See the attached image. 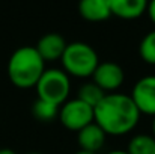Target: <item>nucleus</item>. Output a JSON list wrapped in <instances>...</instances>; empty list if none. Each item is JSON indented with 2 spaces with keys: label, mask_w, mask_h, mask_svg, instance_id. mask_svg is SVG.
<instances>
[{
  "label": "nucleus",
  "mask_w": 155,
  "mask_h": 154,
  "mask_svg": "<svg viewBox=\"0 0 155 154\" xmlns=\"http://www.w3.org/2000/svg\"><path fill=\"white\" fill-rule=\"evenodd\" d=\"M94 121L107 136H124L137 127L140 112L130 95L111 92L105 94L100 104L94 109Z\"/></svg>",
  "instance_id": "nucleus-1"
},
{
  "label": "nucleus",
  "mask_w": 155,
  "mask_h": 154,
  "mask_svg": "<svg viewBox=\"0 0 155 154\" xmlns=\"http://www.w3.org/2000/svg\"><path fill=\"white\" fill-rule=\"evenodd\" d=\"M44 71L45 62L32 46L18 47L8 60V77L18 89L35 88Z\"/></svg>",
  "instance_id": "nucleus-2"
},
{
  "label": "nucleus",
  "mask_w": 155,
  "mask_h": 154,
  "mask_svg": "<svg viewBox=\"0 0 155 154\" xmlns=\"http://www.w3.org/2000/svg\"><path fill=\"white\" fill-rule=\"evenodd\" d=\"M60 62H62V70L69 77L87 79L92 77L94 71L97 70L100 57L92 46L81 41H75L66 46Z\"/></svg>",
  "instance_id": "nucleus-3"
},
{
  "label": "nucleus",
  "mask_w": 155,
  "mask_h": 154,
  "mask_svg": "<svg viewBox=\"0 0 155 154\" xmlns=\"http://www.w3.org/2000/svg\"><path fill=\"white\" fill-rule=\"evenodd\" d=\"M35 89L38 98L60 107L65 101H68L71 92V77L62 68H45Z\"/></svg>",
  "instance_id": "nucleus-4"
},
{
  "label": "nucleus",
  "mask_w": 155,
  "mask_h": 154,
  "mask_svg": "<svg viewBox=\"0 0 155 154\" xmlns=\"http://www.w3.org/2000/svg\"><path fill=\"white\" fill-rule=\"evenodd\" d=\"M57 118L66 130L77 133L94 122V109L78 98H72L59 107Z\"/></svg>",
  "instance_id": "nucleus-5"
},
{
  "label": "nucleus",
  "mask_w": 155,
  "mask_h": 154,
  "mask_svg": "<svg viewBox=\"0 0 155 154\" xmlns=\"http://www.w3.org/2000/svg\"><path fill=\"white\" fill-rule=\"evenodd\" d=\"M92 82L97 83L105 94L116 92L125 82V73L116 62H100L92 74Z\"/></svg>",
  "instance_id": "nucleus-6"
},
{
  "label": "nucleus",
  "mask_w": 155,
  "mask_h": 154,
  "mask_svg": "<svg viewBox=\"0 0 155 154\" xmlns=\"http://www.w3.org/2000/svg\"><path fill=\"white\" fill-rule=\"evenodd\" d=\"M131 100L139 109L140 115L155 116V76H145L139 79L131 91Z\"/></svg>",
  "instance_id": "nucleus-7"
},
{
  "label": "nucleus",
  "mask_w": 155,
  "mask_h": 154,
  "mask_svg": "<svg viewBox=\"0 0 155 154\" xmlns=\"http://www.w3.org/2000/svg\"><path fill=\"white\" fill-rule=\"evenodd\" d=\"M105 139L107 135L95 121L81 128L80 132H77V144L78 148L83 151L98 154V151H101L105 145Z\"/></svg>",
  "instance_id": "nucleus-8"
},
{
  "label": "nucleus",
  "mask_w": 155,
  "mask_h": 154,
  "mask_svg": "<svg viewBox=\"0 0 155 154\" xmlns=\"http://www.w3.org/2000/svg\"><path fill=\"white\" fill-rule=\"evenodd\" d=\"M66 46L68 43L60 33L51 32V33L42 35L35 49L38 50L39 56L44 59V62H54V60L62 59V54L66 49Z\"/></svg>",
  "instance_id": "nucleus-9"
},
{
  "label": "nucleus",
  "mask_w": 155,
  "mask_h": 154,
  "mask_svg": "<svg viewBox=\"0 0 155 154\" xmlns=\"http://www.w3.org/2000/svg\"><path fill=\"white\" fill-rule=\"evenodd\" d=\"M149 0H108L111 15L122 20H136L146 12Z\"/></svg>",
  "instance_id": "nucleus-10"
},
{
  "label": "nucleus",
  "mask_w": 155,
  "mask_h": 154,
  "mask_svg": "<svg viewBox=\"0 0 155 154\" xmlns=\"http://www.w3.org/2000/svg\"><path fill=\"white\" fill-rule=\"evenodd\" d=\"M78 12L86 21L91 23H101L111 17L108 0H80Z\"/></svg>",
  "instance_id": "nucleus-11"
},
{
  "label": "nucleus",
  "mask_w": 155,
  "mask_h": 154,
  "mask_svg": "<svg viewBox=\"0 0 155 154\" xmlns=\"http://www.w3.org/2000/svg\"><path fill=\"white\" fill-rule=\"evenodd\" d=\"M125 151L128 154H155V138L146 133L134 135Z\"/></svg>",
  "instance_id": "nucleus-12"
},
{
  "label": "nucleus",
  "mask_w": 155,
  "mask_h": 154,
  "mask_svg": "<svg viewBox=\"0 0 155 154\" xmlns=\"http://www.w3.org/2000/svg\"><path fill=\"white\" fill-rule=\"evenodd\" d=\"M104 97H105V92H104L97 83L87 82V83H83V85L78 88L75 98L81 100L83 103H86L87 106H91L92 109H95Z\"/></svg>",
  "instance_id": "nucleus-13"
},
{
  "label": "nucleus",
  "mask_w": 155,
  "mask_h": 154,
  "mask_svg": "<svg viewBox=\"0 0 155 154\" xmlns=\"http://www.w3.org/2000/svg\"><path fill=\"white\" fill-rule=\"evenodd\" d=\"M32 113H33V116H35L38 121H41V122H51L53 119L57 118L59 106L38 98L36 101L32 104Z\"/></svg>",
  "instance_id": "nucleus-14"
},
{
  "label": "nucleus",
  "mask_w": 155,
  "mask_h": 154,
  "mask_svg": "<svg viewBox=\"0 0 155 154\" xmlns=\"http://www.w3.org/2000/svg\"><path fill=\"white\" fill-rule=\"evenodd\" d=\"M139 54L143 62L149 65H155V29L148 32L142 38L140 46H139Z\"/></svg>",
  "instance_id": "nucleus-15"
},
{
  "label": "nucleus",
  "mask_w": 155,
  "mask_h": 154,
  "mask_svg": "<svg viewBox=\"0 0 155 154\" xmlns=\"http://www.w3.org/2000/svg\"><path fill=\"white\" fill-rule=\"evenodd\" d=\"M146 14L149 17V20L155 24V0H149L148 2V8H146Z\"/></svg>",
  "instance_id": "nucleus-16"
},
{
  "label": "nucleus",
  "mask_w": 155,
  "mask_h": 154,
  "mask_svg": "<svg viewBox=\"0 0 155 154\" xmlns=\"http://www.w3.org/2000/svg\"><path fill=\"white\" fill-rule=\"evenodd\" d=\"M0 154H17L14 150L11 148H0Z\"/></svg>",
  "instance_id": "nucleus-17"
},
{
  "label": "nucleus",
  "mask_w": 155,
  "mask_h": 154,
  "mask_svg": "<svg viewBox=\"0 0 155 154\" xmlns=\"http://www.w3.org/2000/svg\"><path fill=\"white\" fill-rule=\"evenodd\" d=\"M105 154H128L125 150H111V151H108V153Z\"/></svg>",
  "instance_id": "nucleus-18"
},
{
  "label": "nucleus",
  "mask_w": 155,
  "mask_h": 154,
  "mask_svg": "<svg viewBox=\"0 0 155 154\" xmlns=\"http://www.w3.org/2000/svg\"><path fill=\"white\" fill-rule=\"evenodd\" d=\"M74 154H95V153H89V151H83V150H78L77 153H74Z\"/></svg>",
  "instance_id": "nucleus-19"
},
{
  "label": "nucleus",
  "mask_w": 155,
  "mask_h": 154,
  "mask_svg": "<svg viewBox=\"0 0 155 154\" xmlns=\"http://www.w3.org/2000/svg\"><path fill=\"white\" fill-rule=\"evenodd\" d=\"M152 136L155 138V116H154V119H152Z\"/></svg>",
  "instance_id": "nucleus-20"
},
{
  "label": "nucleus",
  "mask_w": 155,
  "mask_h": 154,
  "mask_svg": "<svg viewBox=\"0 0 155 154\" xmlns=\"http://www.w3.org/2000/svg\"><path fill=\"white\" fill-rule=\"evenodd\" d=\"M27 154H44V153H36V151H33V153H27Z\"/></svg>",
  "instance_id": "nucleus-21"
}]
</instances>
